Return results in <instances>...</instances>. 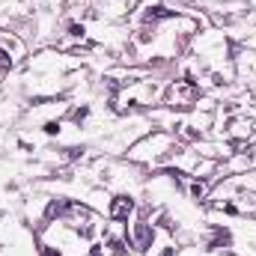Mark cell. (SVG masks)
<instances>
[{
	"instance_id": "ba28073f",
	"label": "cell",
	"mask_w": 256,
	"mask_h": 256,
	"mask_svg": "<svg viewBox=\"0 0 256 256\" xmlns=\"http://www.w3.org/2000/svg\"><path fill=\"white\" fill-rule=\"evenodd\" d=\"M36 238H39V242H36V254L39 256H66L60 244H54V242H48V238H42V236H36Z\"/></svg>"
},
{
	"instance_id": "7a4b0ae2",
	"label": "cell",
	"mask_w": 256,
	"mask_h": 256,
	"mask_svg": "<svg viewBox=\"0 0 256 256\" xmlns=\"http://www.w3.org/2000/svg\"><path fill=\"white\" fill-rule=\"evenodd\" d=\"M137 208H140V200L128 191L110 194V200H108V218L110 220H131L137 214Z\"/></svg>"
},
{
	"instance_id": "277c9868",
	"label": "cell",
	"mask_w": 256,
	"mask_h": 256,
	"mask_svg": "<svg viewBox=\"0 0 256 256\" xmlns=\"http://www.w3.org/2000/svg\"><path fill=\"white\" fill-rule=\"evenodd\" d=\"M185 191L194 202H208L212 200V179H185Z\"/></svg>"
},
{
	"instance_id": "9c48e42d",
	"label": "cell",
	"mask_w": 256,
	"mask_h": 256,
	"mask_svg": "<svg viewBox=\"0 0 256 256\" xmlns=\"http://www.w3.org/2000/svg\"><path fill=\"white\" fill-rule=\"evenodd\" d=\"M42 134H45V137H60V134H63V120H60V116H48V120L42 122Z\"/></svg>"
},
{
	"instance_id": "30bf717a",
	"label": "cell",
	"mask_w": 256,
	"mask_h": 256,
	"mask_svg": "<svg viewBox=\"0 0 256 256\" xmlns=\"http://www.w3.org/2000/svg\"><path fill=\"white\" fill-rule=\"evenodd\" d=\"M18 149H24V152H39L36 143H30V140H24V137H18Z\"/></svg>"
},
{
	"instance_id": "7c38bea8",
	"label": "cell",
	"mask_w": 256,
	"mask_h": 256,
	"mask_svg": "<svg viewBox=\"0 0 256 256\" xmlns=\"http://www.w3.org/2000/svg\"><path fill=\"white\" fill-rule=\"evenodd\" d=\"M84 256H90V254H84Z\"/></svg>"
},
{
	"instance_id": "3957f363",
	"label": "cell",
	"mask_w": 256,
	"mask_h": 256,
	"mask_svg": "<svg viewBox=\"0 0 256 256\" xmlns=\"http://www.w3.org/2000/svg\"><path fill=\"white\" fill-rule=\"evenodd\" d=\"M232 72L236 78H256V51L254 48H242L232 54Z\"/></svg>"
},
{
	"instance_id": "52a82bcc",
	"label": "cell",
	"mask_w": 256,
	"mask_h": 256,
	"mask_svg": "<svg viewBox=\"0 0 256 256\" xmlns=\"http://www.w3.org/2000/svg\"><path fill=\"white\" fill-rule=\"evenodd\" d=\"M68 122L74 128H84L86 122H90V116H92V104H78V108H68Z\"/></svg>"
},
{
	"instance_id": "6da1fadb",
	"label": "cell",
	"mask_w": 256,
	"mask_h": 256,
	"mask_svg": "<svg viewBox=\"0 0 256 256\" xmlns=\"http://www.w3.org/2000/svg\"><path fill=\"white\" fill-rule=\"evenodd\" d=\"M179 149V140L176 134L170 131H161V128H152L149 134H143L140 140H134L126 149V158L137 167H158V164H167V158Z\"/></svg>"
},
{
	"instance_id": "8fae6325",
	"label": "cell",
	"mask_w": 256,
	"mask_h": 256,
	"mask_svg": "<svg viewBox=\"0 0 256 256\" xmlns=\"http://www.w3.org/2000/svg\"><path fill=\"white\" fill-rule=\"evenodd\" d=\"M0 254H3V248H0Z\"/></svg>"
},
{
	"instance_id": "5b68a950",
	"label": "cell",
	"mask_w": 256,
	"mask_h": 256,
	"mask_svg": "<svg viewBox=\"0 0 256 256\" xmlns=\"http://www.w3.org/2000/svg\"><path fill=\"white\" fill-rule=\"evenodd\" d=\"M0 48H3V51H6V54L15 60V63L27 57V45H24V42H21L15 33H3V30H0Z\"/></svg>"
},
{
	"instance_id": "8992f818",
	"label": "cell",
	"mask_w": 256,
	"mask_h": 256,
	"mask_svg": "<svg viewBox=\"0 0 256 256\" xmlns=\"http://www.w3.org/2000/svg\"><path fill=\"white\" fill-rule=\"evenodd\" d=\"M212 238L206 242V250H230L232 248V232L226 226H212Z\"/></svg>"
}]
</instances>
